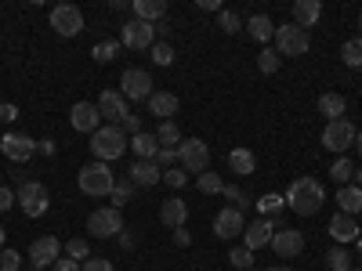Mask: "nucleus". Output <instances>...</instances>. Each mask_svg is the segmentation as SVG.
Listing matches in <instances>:
<instances>
[{
  "label": "nucleus",
  "mask_w": 362,
  "mask_h": 271,
  "mask_svg": "<svg viewBox=\"0 0 362 271\" xmlns=\"http://www.w3.org/2000/svg\"><path fill=\"white\" fill-rule=\"evenodd\" d=\"M286 206L293 210L297 217H315L319 210H322V203H326V192H322V185L315 177H297L293 185L286 188Z\"/></svg>",
  "instance_id": "f257e3e1"
},
{
  "label": "nucleus",
  "mask_w": 362,
  "mask_h": 271,
  "mask_svg": "<svg viewBox=\"0 0 362 271\" xmlns=\"http://www.w3.org/2000/svg\"><path fill=\"white\" fill-rule=\"evenodd\" d=\"M76 185H80V192H83V195L102 199V195H112V188H116V174L109 170V163H98V159H95V163L80 167Z\"/></svg>",
  "instance_id": "f03ea898"
},
{
  "label": "nucleus",
  "mask_w": 362,
  "mask_h": 271,
  "mask_svg": "<svg viewBox=\"0 0 362 271\" xmlns=\"http://www.w3.org/2000/svg\"><path fill=\"white\" fill-rule=\"evenodd\" d=\"M124 148H131V141L124 138V127H98L95 134H90V152H95L98 163H112L124 156Z\"/></svg>",
  "instance_id": "7ed1b4c3"
},
{
  "label": "nucleus",
  "mask_w": 362,
  "mask_h": 271,
  "mask_svg": "<svg viewBox=\"0 0 362 271\" xmlns=\"http://www.w3.org/2000/svg\"><path fill=\"white\" fill-rule=\"evenodd\" d=\"M308 47H312L308 29H300V25H293V22H286V25H276V51H279L283 58L308 54Z\"/></svg>",
  "instance_id": "20e7f679"
},
{
  "label": "nucleus",
  "mask_w": 362,
  "mask_h": 271,
  "mask_svg": "<svg viewBox=\"0 0 362 271\" xmlns=\"http://www.w3.org/2000/svg\"><path fill=\"white\" fill-rule=\"evenodd\" d=\"M177 159L189 174H206L210 170V145L199 138H181L177 145Z\"/></svg>",
  "instance_id": "39448f33"
},
{
  "label": "nucleus",
  "mask_w": 362,
  "mask_h": 271,
  "mask_svg": "<svg viewBox=\"0 0 362 271\" xmlns=\"http://www.w3.org/2000/svg\"><path fill=\"white\" fill-rule=\"evenodd\" d=\"M355 138H358V131H355L351 119H329V124L322 127V145L329 148V152H337V156L348 152V148L355 145Z\"/></svg>",
  "instance_id": "423d86ee"
},
{
  "label": "nucleus",
  "mask_w": 362,
  "mask_h": 271,
  "mask_svg": "<svg viewBox=\"0 0 362 271\" xmlns=\"http://www.w3.org/2000/svg\"><path fill=\"white\" fill-rule=\"evenodd\" d=\"M15 195H18L22 210H25V217H44L51 210V195H47V188L40 185V181H22Z\"/></svg>",
  "instance_id": "0eeeda50"
},
{
  "label": "nucleus",
  "mask_w": 362,
  "mask_h": 271,
  "mask_svg": "<svg viewBox=\"0 0 362 271\" xmlns=\"http://www.w3.org/2000/svg\"><path fill=\"white\" fill-rule=\"evenodd\" d=\"M87 231L95 239H112V235L124 231V217H119L116 206H102V210H95V214L87 217Z\"/></svg>",
  "instance_id": "6e6552de"
},
{
  "label": "nucleus",
  "mask_w": 362,
  "mask_h": 271,
  "mask_svg": "<svg viewBox=\"0 0 362 271\" xmlns=\"http://www.w3.org/2000/svg\"><path fill=\"white\" fill-rule=\"evenodd\" d=\"M51 29L58 37H80L83 29V11L76 4H54L51 8Z\"/></svg>",
  "instance_id": "1a4fd4ad"
},
{
  "label": "nucleus",
  "mask_w": 362,
  "mask_h": 271,
  "mask_svg": "<svg viewBox=\"0 0 362 271\" xmlns=\"http://www.w3.org/2000/svg\"><path fill=\"white\" fill-rule=\"evenodd\" d=\"M119 95H124L127 102H148L153 98V76H148L145 69H124V76H119Z\"/></svg>",
  "instance_id": "9d476101"
},
{
  "label": "nucleus",
  "mask_w": 362,
  "mask_h": 271,
  "mask_svg": "<svg viewBox=\"0 0 362 271\" xmlns=\"http://www.w3.org/2000/svg\"><path fill=\"white\" fill-rule=\"evenodd\" d=\"M0 152H4L11 163H29L37 156V141L29 138V134H15V131H8L4 138H0Z\"/></svg>",
  "instance_id": "9b49d317"
},
{
  "label": "nucleus",
  "mask_w": 362,
  "mask_h": 271,
  "mask_svg": "<svg viewBox=\"0 0 362 271\" xmlns=\"http://www.w3.org/2000/svg\"><path fill=\"white\" fill-rule=\"evenodd\" d=\"M58 257H62V243H58L54 235H40V239H33V246H29V264H33L37 271L54 267Z\"/></svg>",
  "instance_id": "f8f14e48"
},
{
  "label": "nucleus",
  "mask_w": 362,
  "mask_h": 271,
  "mask_svg": "<svg viewBox=\"0 0 362 271\" xmlns=\"http://www.w3.org/2000/svg\"><path fill=\"white\" fill-rule=\"evenodd\" d=\"M69 124H73V131H80V134H95V131L102 127V112H98L95 102H76V105L69 109Z\"/></svg>",
  "instance_id": "ddd939ff"
},
{
  "label": "nucleus",
  "mask_w": 362,
  "mask_h": 271,
  "mask_svg": "<svg viewBox=\"0 0 362 271\" xmlns=\"http://www.w3.org/2000/svg\"><path fill=\"white\" fill-rule=\"evenodd\" d=\"M119 44L131 47V51H145V47H153L156 44V25H148V22H127L124 25V37H119Z\"/></svg>",
  "instance_id": "4468645a"
},
{
  "label": "nucleus",
  "mask_w": 362,
  "mask_h": 271,
  "mask_svg": "<svg viewBox=\"0 0 362 271\" xmlns=\"http://www.w3.org/2000/svg\"><path fill=\"white\" fill-rule=\"evenodd\" d=\"M98 112H102V119H109L112 127H119V124H124V119L131 116V105H127V98L119 95V90H102Z\"/></svg>",
  "instance_id": "2eb2a0df"
},
{
  "label": "nucleus",
  "mask_w": 362,
  "mask_h": 271,
  "mask_svg": "<svg viewBox=\"0 0 362 271\" xmlns=\"http://www.w3.org/2000/svg\"><path fill=\"white\" fill-rule=\"evenodd\" d=\"M272 235H276V221L272 217H257L243 228V246L247 250H261V246H272Z\"/></svg>",
  "instance_id": "dca6fc26"
},
{
  "label": "nucleus",
  "mask_w": 362,
  "mask_h": 271,
  "mask_svg": "<svg viewBox=\"0 0 362 271\" xmlns=\"http://www.w3.org/2000/svg\"><path fill=\"white\" fill-rule=\"evenodd\" d=\"M243 228H247V221H243V210H232V206H225L221 214L214 217V235H218V239H235V235H243Z\"/></svg>",
  "instance_id": "f3484780"
},
{
  "label": "nucleus",
  "mask_w": 362,
  "mask_h": 271,
  "mask_svg": "<svg viewBox=\"0 0 362 271\" xmlns=\"http://www.w3.org/2000/svg\"><path fill=\"white\" fill-rule=\"evenodd\" d=\"M272 250H276V257H297L300 250H305V235H300L297 228H279L276 235H272Z\"/></svg>",
  "instance_id": "a211bd4d"
},
{
  "label": "nucleus",
  "mask_w": 362,
  "mask_h": 271,
  "mask_svg": "<svg viewBox=\"0 0 362 271\" xmlns=\"http://www.w3.org/2000/svg\"><path fill=\"white\" fill-rule=\"evenodd\" d=\"M131 181H134V188H153V185L163 181V170L156 167V159H134Z\"/></svg>",
  "instance_id": "6ab92c4d"
},
{
  "label": "nucleus",
  "mask_w": 362,
  "mask_h": 271,
  "mask_svg": "<svg viewBox=\"0 0 362 271\" xmlns=\"http://www.w3.org/2000/svg\"><path fill=\"white\" fill-rule=\"evenodd\" d=\"M358 231H362L358 221L348 217V214H334V217H329V235H334L341 246H344V243H358V239H362Z\"/></svg>",
  "instance_id": "aec40b11"
},
{
  "label": "nucleus",
  "mask_w": 362,
  "mask_h": 271,
  "mask_svg": "<svg viewBox=\"0 0 362 271\" xmlns=\"http://www.w3.org/2000/svg\"><path fill=\"white\" fill-rule=\"evenodd\" d=\"M160 221H163L167 228H174V231H177V228H185V221H189V203H185V199H177V195L167 199V203L160 206Z\"/></svg>",
  "instance_id": "412c9836"
},
{
  "label": "nucleus",
  "mask_w": 362,
  "mask_h": 271,
  "mask_svg": "<svg viewBox=\"0 0 362 271\" xmlns=\"http://www.w3.org/2000/svg\"><path fill=\"white\" fill-rule=\"evenodd\" d=\"M145 105H148L153 116H160V124H163V119H174L181 102H177V95H170V90H153V98H148Z\"/></svg>",
  "instance_id": "4be33fe9"
},
{
  "label": "nucleus",
  "mask_w": 362,
  "mask_h": 271,
  "mask_svg": "<svg viewBox=\"0 0 362 271\" xmlns=\"http://www.w3.org/2000/svg\"><path fill=\"white\" fill-rule=\"evenodd\" d=\"M243 29H247L257 44H264V47H268V40H276V22H272L268 15H250V18L243 22Z\"/></svg>",
  "instance_id": "5701e85b"
},
{
  "label": "nucleus",
  "mask_w": 362,
  "mask_h": 271,
  "mask_svg": "<svg viewBox=\"0 0 362 271\" xmlns=\"http://www.w3.org/2000/svg\"><path fill=\"white\" fill-rule=\"evenodd\" d=\"M319 18H322V4H319V0H297V4H293V25L312 29Z\"/></svg>",
  "instance_id": "b1692460"
},
{
  "label": "nucleus",
  "mask_w": 362,
  "mask_h": 271,
  "mask_svg": "<svg viewBox=\"0 0 362 271\" xmlns=\"http://www.w3.org/2000/svg\"><path fill=\"white\" fill-rule=\"evenodd\" d=\"M134 15H138V22L156 25L167 18V0H134Z\"/></svg>",
  "instance_id": "393cba45"
},
{
  "label": "nucleus",
  "mask_w": 362,
  "mask_h": 271,
  "mask_svg": "<svg viewBox=\"0 0 362 271\" xmlns=\"http://www.w3.org/2000/svg\"><path fill=\"white\" fill-rule=\"evenodd\" d=\"M228 167H232V174H239V177H250V174L257 170V156L250 152V148H232V152H228Z\"/></svg>",
  "instance_id": "a878e982"
},
{
  "label": "nucleus",
  "mask_w": 362,
  "mask_h": 271,
  "mask_svg": "<svg viewBox=\"0 0 362 271\" xmlns=\"http://www.w3.org/2000/svg\"><path fill=\"white\" fill-rule=\"evenodd\" d=\"M337 206H341V214L358 217V214H362V188H355V185H341V192H337Z\"/></svg>",
  "instance_id": "bb28decb"
},
{
  "label": "nucleus",
  "mask_w": 362,
  "mask_h": 271,
  "mask_svg": "<svg viewBox=\"0 0 362 271\" xmlns=\"http://www.w3.org/2000/svg\"><path fill=\"white\" fill-rule=\"evenodd\" d=\"M344 109H348L344 95H334V90H326V95L319 98V112L326 116V124H329V119H344Z\"/></svg>",
  "instance_id": "cd10ccee"
},
{
  "label": "nucleus",
  "mask_w": 362,
  "mask_h": 271,
  "mask_svg": "<svg viewBox=\"0 0 362 271\" xmlns=\"http://www.w3.org/2000/svg\"><path fill=\"white\" fill-rule=\"evenodd\" d=\"M131 148H134V156H138V159H156L160 141H156V134L141 131V134H134V138H131Z\"/></svg>",
  "instance_id": "c85d7f7f"
},
{
  "label": "nucleus",
  "mask_w": 362,
  "mask_h": 271,
  "mask_svg": "<svg viewBox=\"0 0 362 271\" xmlns=\"http://www.w3.org/2000/svg\"><path fill=\"white\" fill-rule=\"evenodd\" d=\"M156 141H160V148H177L181 145V131H177L174 119H163V124L156 127Z\"/></svg>",
  "instance_id": "c756f323"
},
{
  "label": "nucleus",
  "mask_w": 362,
  "mask_h": 271,
  "mask_svg": "<svg viewBox=\"0 0 362 271\" xmlns=\"http://www.w3.org/2000/svg\"><path fill=\"white\" fill-rule=\"evenodd\" d=\"M341 62L348 69H362V37H351L344 47H341Z\"/></svg>",
  "instance_id": "7c9ffc66"
},
{
  "label": "nucleus",
  "mask_w": 362,
  "mask_h": 271,
  "mask_svg": "<svg viewBox=\"0 0 362 271\" xmlns=\"http://www.w3.org/2000/svg\"><path fill=\"white\" fill-rule=\"evenodd\" d=\"M279 66H283V54H279L276 47H264V51L257 54V69H261L264 76H276Z\"/></svg>",
  "instance_id": "2f4dec72"
},
{
  "label": "nucleus",
  "mask_w": 362,
  "mask_h": 271,
  "mask_svg": "<svg viewBox=\"0 0 362 271\" xmlns=\"http://www.w3.org/2000/svg\"><path fill=\"white\" fill-rule=\"evenodd\" d=\"M283 206H286V199H283V195H276V192H268V195H261V199H257L261 217H279V214H283Z\"/></svg>",
  "instance_id": "473e14b6"
},
{
  "label": "nucleus",
  "mask_w": 362,
  "mask_h": 271,
  "mask_svg": "<svg viewBox=\"0 0 362 271\" xmlns=\"http://www.w3.org/2000/svg\"><path fill=\"white\" fill-rule=\"evenodd\" d=\"M116 54H119V40H102V44L90 47V58H95L98 66H109Z\"/></svg>",
  "instance_id": "72a5a7b5"
},
{
  "label": "nucleus",
  "mask_w": 362,
  "mask_h": 271,
  "mask_svg": "<svg viewBox=\"0 0 362 271\" xmlns=\"http://www.w3.org/2000/svg\"><path fill=\"white\" fill-rule=\"evenodd\" d=\"M131 195H134V181H131V177H124V181H116V188H112L109 203L119 210V206H127V203H131Z\"/></svg>",
  "instance_id": "f704fd0d"
},
{
  "label": "nucleus",
  "mask_w": 362,
  "mask_h": 271,
  "mask_svg": "<svg viewBox=\"0 0 362 271\" xmlns=\"http://www.w3.org/2000/svg\"><path fill=\"white\" fill-rule=\"evenodd\" d=\"M329 177H334L337 185H348V181L355 177V163H351L348 156H337V163L329 167Z\"/></svg>",
  "instance_id": "c9c22d12"
},
{
  "label": "nucleus",
  "mask_w": 362,
  "mask_h": 271,
  "mask_svg": "<svg viewBox=\"0 0 362 271\" xmlns=\"http://www.w3.org/2000/svg\"><path fill=\"white\" fill-rule=\"evenodd\" d=\"M196 185H199V192H203V195H218V192H225V181H221L214 170L199 174V181H196Z\"/></svg>",
  "instance_id": "e433bc0d"
},
{
  "label": "nucleus",
  "mask_w": 362,
  "mask_h": 271,
  "mask_svg": "<svg viewBox=\"0 0 362 271\" xmlns=\"http://www.w3.org/2000/svg\"><path fill=\"white\" fill-rule=\"evenodd\" d=\"M228 264H232L235 271H250V264H254V250H247V246H232Z\"/></svg>",
  "instance_id": "4c0bfd02"
},
{
  "label": "nucleus",
  "mask_w": 362,
  "mask_h": 271,
  "mask_svg": "<svg viewBox=\"0 0 362 271\" xmlns=\"http://www.w3.org/2000/svg\"><path fill=\"white\" fill-rule=\"evenodd\" d=\"M148 51H153V62H156V66H163V69H167V66H174V47H170L167 40H156Z\"/></svg>",
  "instance_id": "58836bf2"
},
{
  "label": "nucleus",
  "mask_w": 362,
  "mask_h": 271,
  "mask_svg": "<svg viewBox=\"0 0 362 271\" xmlns=\"http://www.w3.org/2000/svg\"><path fill=\"white\" fill-rule=\"evenodd\" d=\"M326 264H329V271H351V253L344 246H337V250H329Z\"/></svg>",
  "instance_id": "ea45409f"
},
{
  "label": "nucleus",
  "mask_w": 362,
  "mask_h": 271,
  "mask_svg": "<svg viewBox=\"0 0 362 271\" xmlns=\"http://www.w3.org/2000/svg\"><path fill=\"white\" fill-rule=\"evenodd\" d=\"M228 203H232V210H247L250 206V195L243 192V188H239V185H225V192H221Z\"/></svg>",
  "instance_id": "a19ab883"
},
{
  "label": "nucleus",
  "mask_w": 362,
  "mask_h": 271,
  "mask_svg": "<svg viewBox=\"0 0 362 271\" xmlns=\"http://www.w3.org/2000/svg\"><path fill=\"white\" fill-rule=\"evenodd\" d=\"M66 257L69 260H87L90 257V246H87V239H69V243H66Z\"/></svg>",
  "instance_id": "79ce46f5"
},
{
  "label": "nucleus",
  "mask_w": 362,
  "mask_h": 271,
  "mask_svg": "<svg viewBox=\"0 0 362 271\" xmlns=\"http://www.w3.org/2000/svg\"><path fill=\"white\" fill-rule=\"evenodd\" d=\"M218 25L225 29V33H239V29H243V22H239V15H235L232 8H221V15H218Z\"/></svg>",
  "instance_id": "37998d69"
},
{
  "label": "nucleus",
  "mask_w": 362,
  "mask_h": 271,
  "mask_svg": "<svg viewBox=\"0 0 362 271\" xmlns=\"http://www.w3.org/2000/svg\"><path fill=\"white\" fill-rule=\"evenodd\" d=\"M22 267V253L18 250H0V271H18Z\"/></svg>",
  "instance_id": "c03bdc74"
},
{
  "label": "nucleus",
  "mask_w": 362,
  "mask_h": 271,
  "mask_svg": "<svg viewBox=\"0 0 362 271\" xmlns=\"http://www.w3.org/2000/svg\"><path fill=\"white\" fill-rule=\"evenodd\" d=\"M163 185L185 188V185H189V174H181V167H170V170H163Z\"/></svg>",
  "instance_id": "a18cd8bd"
},
{
  "label": "nucleus",
  "mask_w": 362,
  "mask_h": 271,
  "mask_svg": "<svg viewBox=\"0 0 362 271\" xmlns=\"http://www.w3.org/2000/svg\"><path fill=\"white\" fill-rule=\"evenodd\" d=\"M80 271H112V260H105V257H87V260L80 264Z\"/></svg>",
  "instance_id": "49530a36"
},
{
  "label": "nucleus",
  "mask_w": 362,
  "mask_h": 271,
  "mask_svg": "<svg viewBox=\"0 0 362 271\" xmlns=\"http://www.w3.org/2000/svg\"><path fill=\"white\" fill-rule=\"evenodd\" d=\"M174 159H177V148H160V152H156V167H160V170H163V167L170 170Z\"/></svg>",
  "instance_id": "de8ad7c7"
},
{
  "label": "nucleus",
  "mask_w": 362,
  "mask_h": 271,
  "mask_svg": "<svg viewBox=\"0 0 362 271\" xmlns=\"http://www.w3.org/2000/svg\"><path fill=\"white\" fill-rule=\"evenodd\" d=\"M15 119H18V105L4 102V105H0V124H15Z\"/></svg>",
  "instance_id": "09e8293b"
},
{
  "label": "nucleus",
  "mask_w": 362,
  "mask_h": 271,
  "mask_svg": "<svg viewBox=\"0 0 362 271\" xmlns=\"http://www.w3.org/2000/svg\"><path fill=\"white\" fill-rule=\"evenodd\" d=\"M15 203H18V195H15L8 185H0V214H4V210H11Z\"/></svg>",
  "instance_id": "8fccbe9b"
},
{
  "label": "nucleus",
  "mask_w": 362,
  "mask_h": 271,
  "mask_svg": "<svg viewBox=\"0 0 362 271\" xmlns=\"http://www.w3.org/2000/svg\"><path fill=\"white\" fill-rule=\"evenodd\" d=\"M51 271H80V260H69V257H58Z\"/></svg>",
  "instance_id": "3c124183"
},
{
  "label": "nucleus",
  "mask_w": 362,
  "mask_h": 271,
  "mask_svg": "<svg viewBox=\"0 0 362 271\" xmlns=\"http://www.w3.org/2000/svg\"><path fill=\"white\" fill-rule=\"evenodd\" d=\"M119 127H124V131H127V134L134 138V134H141V119H138V116H127V119H124V124H119Z\"/></svg>",
  "instance_id": "603ef678"
},
{
  "label": "nucleus",
  "mask_w": 362,
  "mask_h": 271,
  "mask_svg": "<svg viewBox=\"0 0 362 271\" xmlns=\"http://www.w3.org/2000/svg\"><path fill=\"white\" fill-rule=\"evenodd\" d=\"M189 243H192V235H189L185 228H177V231H174V246H189Z\"/></svg>",
  "instance_id": "864d4df0"
},
{
  "label": "nucleus",
  "mask_w": 362,
  "mask_h": 271,
  "mask_svg": "<svg viewBox=\"0 0 362 271\" xmlns=\"http://www.w3.org/2000/svg\"><path fill=\"white\" fill-rule=\"evenodd\" d=\"M196 8H199V11H218V15H221V0H199Z\"/></svg>",
  "instance_id": "5fc2aeb1"
},
{
  "label": "nucleus",
  "mask_w": 362,
  "mask_h": 271,
  "mask_svg": "<svg viewBox=\"0 0 362 271\" xmlns=\"http://www.w3.org/2000/svg\"><path fill=\"white\" fill-rule=\"evenodd\" d=\"M40 152H44V156H54V141H51V138L40 141Z\"/></svg>",
  "instance_id": "6e6d98bb"
},
{
  "label": "nucleus",
  "mask_w": 362,
  "mask_h": 271,
  "mask_svg": "<svg viewBox=\"0 0 362 271\" xmlns=\"http://www.w3.org/2000/svg\"><path fill=\"white\" fill-rule=\"evenodd\" d=\"M156 33H163V37H170L174 33V29H170V22L163 18V22H156Z\"/></svg>",
  "instance_id": "4d7b16f0"
},
{
  "label": "nucleus",
  "mask_w": 362,
  "mask_h": 271,
  "mask_svg": "<svg viewBox=\"0 0 362 271\" xmlns=\"http://www.w3.org/2000/svg\"><path fill=\"white\" fill-rule=\"evenodd\" d=\"M351 185H355V188H362V167L355 170V181H351Z\"/></svg>",
  "instance_id": "13d9d810"
},
{
  "label": "nucleus",
  "mask_w": 362,
  "mask_h": 271,
  "mask_svg": "<svg viewBox=\"0 0 362 271\" xmlns=\"http://www.w3.org/2000/svg\"><path fill=\"white\" fill-rule=\"evenodd\" d=\"M355 152H358V156H362V134H358V138H355Z\"/></svg>",
  "instance_id": "bf43d9fd"
},
{
  "label": "nucleus",
  "mask_w": 362,
  "mask_h": 271,
  "mask_svg": "<svg viewBox=\"0 0 362 271\" xmlns=\"http://www.w3.org/2000/svg\"><path fill=\"white\" fill-rule=\"evenodd\" d=\"M268 271H290V267L286 264H276V267H268Z\"/></svg>",
  "instance_id": "052dcab7"
},
{
  "label": "nucleus",
  "mask_w": 362,
  "mask_h": 271,
  "mask_svg": "<svg viewBox=\"0 0 362 271\" xmlns=\"http://www.w3.org/2000/svg\"><path fill=\"white\" fill-rule=\"evenodd\" d=\"M4 235H8V231H4V228H0V250H4Z\"/></svg>",
  "instance_id": "680f3d73"
},
{
  "label": "nucleus",
  "mask_w": 362,
  "mask_h": 271,
  "mask_svg": "<svg viewBox=\"0 0 362 271\" xmlns=\"http://www.w3.org/2000/svg\"><path fill=\"white\" fill-rule=\"evenodd\" d=\"M355 250H358V253H362V239H358V243H355Z\"/></svg>",
  "instance_id": "e2e57ef3"
},
{
  "label": "nucleus",
  "mask_w": 362,
  "mask_h": 271,
  "mask_svg": "<svg viewBox=\"0 0 362 271\" xmlns=\"http://www.w3.org/2000/svg\"><path fill=\"white\" fill-rule=\"evenodd\" d=\"M358 29H362V15H358ZM358 37H362V33H358Z\"/></svg>",
  "instance_id": "0e129e2a"
},
{
  "label": "nucleus",
  "mask_w": 362,
  "mask_h": 271,
  "mask_svg": "<svg viewBox=\"0 0 362 271\" xmlns=\"http://www.w3.org/2000/svg\"><path fill=\"white\" fill-rule=\"evenodd\" d=\"M351 271H362V267H351Z\"/></svg>",
  "instance_id": "69168bd1"
}]
</instances>
